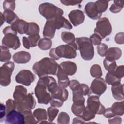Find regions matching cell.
Masks as SVG:
<instances>
[{"label":"cell","instance_id":"1","mask_svg":"<svg viewBox=\"0 0 124 124\" xmlns=\"http://www.w3.org/2000/svg\"><path fill=\"white\" fill-rule=\"evenodd\" d=\"M58 66L59 64L55 60L46 57L34 63L32 70L40 78L49 75H56Z\"/></svg>","mask_w":124,"mask_h":124},{"label":"cell","instance_id":"2","mask_svg":"<svg viewBox=\"0 0 124 124\" xmlns=\"http://www.w3.org/2000/svg\"><path fill=\"white\" fill-rule=\"evenodd\" d=\"M75 43L77 49L79 50L80 56L83 60L90 61L93 58L94 47L89 38L87 37L76 38Z\"/></svg>","mask_w":124,"mask_h":124},{"label":"cell","instance_id":"3","mask_svg":"<svg viewBox=\"0 0 124 124\" xmlns=\"http://www.w3.org/2000/svg\"><path fill=\"white\" fill-rule=\"evenodd\" d=\"M38 10L40 14L47 20L62 16L63 15L62 9L48 2L41 3L39 6Z\"/></svg>","mask_w":124,"mask_h":124},{"label":"cell","instance_id":"4","mask_svg":"<svg viewBox=\"0 0 124 124\" xmlns=\"http://www.w3.org/2000/svg\"><path fill=\"white\" fill-rule=\"evenodd\" d=\"M15 68V64L12 62L4 63L0 69V84L2 86L6 87L11 83V77Z\"/></svg>","mask_w":124,"mask_h":124},{"label":"cell","instance_id":"5","mask_svg":"<svg viewBox=\"0 0 124 124\" xmlns=\"http://www.w3.org/2000/svg\"><path fill=\"white\" fill-rule=\"evenodd\" d=\"M112 27L108 18L105 17L101 18L96 22L94 32L99 35L102 39H104L110 35Z\"/></svg>","mask_w":124,"mask_h":124},{"label":"cell","instance_id":"6","mask_svg":"<svg viewBox=\"0 0 124 124\" xmlns=\"http://www.w3.org/2000/svg\"><path fill=\"white\" fill-rule=\"evenodd\" d=\"M47 86L46 84L38 81L34 92L38 103L47 105L49 103L51 95L47 92Z\"/></svg>","mask_w":124,"mask_h":124},{"label":"cell","instance_id":"7","mask_svg":"<svg viewBox=\"0 0 124 124\" xmlns=\"http://www.w3.org/2000/svg\"><path fill=\"white\" fill-rule=\"evenodd\" d=\"M77 49L69 45H62L55 48V52L57 56L60 59H74L77 56Z\"/></svg>","mask_w":124,"mask_h":124},{"label":"cell","instance_id":"8","mask_svg":"<svg viewBox=\"0 0 124 124\" xmlns=\"http://www.w3.org/2000/svg\"><path fill=\"white\" fill-rule=\"evenodd\" d=\"M86 107L95 114H103L105 110V107L100 102L99 98L97 95H91L89 96L87 101Z\"/></svg>","mask_w":124,"mask_h":124},{"label":"cell","instance_id":"9","mask_svg":"<svg viewBox=\"0 0 124 124\" xmlns=\"http://www.w3.org/2000/svg\"><path fill=\"white\" fill-rule=\"evenodd\" d=\"M35 79V75L29 70L20 71L15 78L16 81L27 86H30Z\"/></svg>","mask_w":124,"mask_h":124},{"label":"cell","instance_id":"10","mask_svg":"<svg viewBox=\"0 0 124 124\" xmlns=\"http://www.w3.org/2000/svg\"><path fill=\"white\" fill-rule=\"evenodd\" d=\"M17 111L23 113L28 110L33 109L36 106V101L32 93H28L23 102H15Z\"/></svg>","mask_w":124,"mask_h":124},{"label":"cell","instance_id":"11","mask_svg":"<svg viewBox=\"0 0 124 124\" xmlns=\"http://www.w3.org/2000/svg\"><path fill=\"white\" fill-rule=\"evenodd\" d=\"M20 42L18 37L13 33H7L4 35L2 40V46L7 48L16 50L20 46Z\"/></svg>","mask_w":124,"mask_h":124},{"label":"cell","instance_id":"12","mask_svg":"<svg viewBox=\"0 0 124 124\" xmlns=\"http://www.w3.org/2000/svg\"><path fill=\"white\" fill-rule=\"evenodd\" d=\"M90 89L92 93L99 96L103 94L107 89L106 82L102 78H96L92 81Z\"/></svg>","mask_w":124,"mask_h":124},{"label":"cell","instance_id":"13","mask_svg":"<svg viewBox=\"0 0 124 124\" xmlns=\"http://www.w3.org/2000/svg\"><path fill=\"white\" fill-rule=\"evenodd\" d=\"M5 123L7 124H25L23 114L17 110H13L8 112L5 117Z\"/></svg>","mask_w":124,"mask_h":124},{"label":"cell","instance_id":"14","mask_svg":"<svg viewBox=\"0 0 124 124\" xmlns=\"http://www.w3.org/2000/svg\"><path fill=\"white\" fill-rule=\"evenodd\" d=\"M68 16L71 23L75 27L81 24L85 19L84 14L80 10H73L68 14Z\"/></svg>","mask_w":124,"mask_h":124},{"label":"cell","instance_id":"15","mask_svg":"<svg viewBox=\"0 0 124 124\" xmlns=\"http://www.w3.org/2000/svg\"><path fill=\"white\" fill-rule=\"evenodd\" d=\"M84 11L87 16L93 20L99 19L102 15L98 13L94 2H89L86 4L84 7Z\"/></svg>","mask_w":124,"mask_h":124},{"label":"cell","instance_id":"16","mask_svg":"<svg viewBox=\"0 0 124 124\" xmlns=\"http://www.w3.org/2000/svg\"><path fill=\"white\" fill-rule=\"evenodd\" d=\"M56 27L53 19L47 20L44 26L43 35L44 38L52 39L55 34Z\"/></svg>","mask_w":124,"mask_h":124},{"label":"cell","instance_id":"17","mask_svg":"<svg viewBox=\"0 0 124 124\" xmlns=\"http://www.w3.org/2000/svg\"><path fill=\"white\" fill-rule=\"evenodd\" d=\"M31 59V56L29 52L21 51L17 52L13 56V61L16 63L24 64L28 63Z\"/></svg>","mask_w":124,"mask_h":124},{"label":"cell","instance_id":"18","mask_svg":"<svg viewBox=\"0 0 124 124\" xmlns=\"http://www.w3.org/2000/svg\"><path fill=\"white\" fill-rule=\"evenodd\" d=\"M59 66L67 76H72L77 72V64L71 61L63 62L59 64Z\"/></svg>","mask_w":124,"mask_h":124},{"label":"cell","instance_id":"19","mask_svg":"<svg viewBox=\"0 0 124 124\" xmlns=\"http://www.w3.org/2000/svg\"><path fill=\"white\" fill-rule=\"evenodd\" d=\"M27 95V90L23 86L18 85L15 87L13 97L15 102H21L25 100Z\"/></svg>","mask_w":124,"mask_h":124},{"label":"cell","instance_id":"20","mask_svg":"<svg viewBox=\"0 0 124 124\" xmlns=\"http://www.w3.org/2000/svg\"><path fill=\"white\" fill-rule=\"evenodd\" d=\"M56 75L58 78V84L59 86L65 88L69 86V79L68 76L62 70L59 65Z\"/></svg>","mask_w":124,"mask_h":124},{"label":"cell","instance_id":"21","mask_svg":"<svg viewBox=\"0 0 124 124\" xmlns=\"http://www.w3.org/2000/svg\"><path fill=\"white\" fill-rule=\"evenodd\" d=\"M111 92L114 98L117 100H123L124 99L123 85L118 82L112 85Z\"/></svg>","mask_w":124,"mask_h":124},{"label":"cell","instance_id":"22","mask_svg":"<svg viewBox=\"0 0 124 124\" xmlns=\"http://www.w3.org/2000/svg\"><path fill=\"white\" fill-rule=\"evenodd\" d=\"M28 24L29 22H27L21 19H18L12 24L11 26L18 33L22 34H26L27 31Z\"/></svg>","mask_w":124,"mask_h":124},{"label":"cell","instance_id":"23","mask_svg":"<svg viewBox=\"0 0 124 124\" xmlns=\"http://www.w3.org/2000/svg\"><path fill=\"white\" fill-rule=\"evenodd\" d=\"M53 20L56 27V29L59 30L62 28L67 30H71L73 28L71 24L64 17L62 16L52 19Z\"/></svg>","mask_w":124,"mask_h":124},{"label":"cell","instance_id":"24","mask_svg":"<svg viewBox=\"0 0 124 124\" xmlns=\"http://www.w3.org/2000/svg\"><path fill=\"white\" fill-rule=\"evenodd\" d=\"M51 96L59 98L64 102L68 98V92L65 88L61 87L58 85L56 89L51 94Z\"/></svg>","mask_w":124,"mask_h":124},{"label":"cell","instance_id":"25","mask_svg":"<svg viewBox=\"0 0 124 124\" xmlns=\"http://www.w3.org/2000/svg\"><path fill=\"white\" fill-rule=\"evenodd\" d=\"M33 115L38 123H46L48 118L47 112L44 108H38L34 110Z\"/></svg>","mask_w":124,"mask_h":124},{"label":"cell","instance_id":"26","mask_svg":"<svg viewBox=\"0 0 124 124\" xmlns=\"http://www.w3.org/2000/svg\"><path fill=\"white\" fill-rule=\"evenodd\" d=\"M61 38L64 42L73 46L77 50V46L75 43L76 38L73 33L67 31L62 32L61 33Z\"/></svg>","mask_w":124,"mask_h":124},{"label":"cell","instance_id":"27","mask_svg":"<svg viewBox=\"0 0 124 124\" xmlns=\"http://www.w3.org/2000/svg\"><path fill=\"white\" fill-rule=\"evenodd\" d=\"M122 50L120 48L116 47H110L108 49L105 57L112 58L114 60H117L120 58L122 56Z\"/></svg>","mask_w":124,"mask_h":124},{"label":"cell","instance_id":"28","mask_svg":"<svg viewBox=\"0 0 124 124\" xmlns=\"http://www.w3.org/2000/svg\"><path fill=\"white\" fill-rule=\"evenodd\" d=\"M103 64L106 70L109 73H114L117 66L115 60L108 57H106L104 60Z\"/></svg>","mask_w":124,"mask_h":124},{"label":"cell","instance_id":"29","mask_svg":"<svg viewBox=\"0 0 124 124\" xmlns=\"http://www.w3.org/2000/svg\"><path fill=\"white\" fill-rule=\"evenodd\" d=\"M110 108L115 116H122L124 113V101L114 103Z\"/></svg>","mask_w":124,"mask_h":124},{"label":"cell","instance_id":"30","mask_svg":"<svg viewBox=\"0 0 124 124\" xmlns=\"http://www.w3.org/2000/svg\"><path fill=\"white\" fill-rule=\"evenodd\" d=\"M5 21L9 24H13L16 20L18 19L16 14L13 11L10 10H5L3 13Z\"/></svg>","mask_w":124,"mask_h":124},{"label":"cell","instance_id":"31","mask_svg":"<svg viewBox=\"0 0 124 124\" xmlns=\"http://www.w3.org/2000/svg\"><path fill=\"white\" fill-rule=\"evenodd\" d=\"M85 98L83 95L78 89L77 90L73 91V103L76 104L83 105L85 103Z\"/></svg>","mask_w":124,"mask_h":124},{"label":"cell","instance_id":"32","mask_svg":"<svg viewBox=\"0 0 124 124\" xmlns=\"http://www.w3.org/2000/svg\"><path fill=\"white\" fill-rule=\"evenodd\" d=\"M11 58V54L8 48L3 46H0V61L1 62H9Z\"/></svg>","mask_w":124,"mask_h":124},{"label":"cell","instance_id":"33","mask_svg":"<svg viewBox=\"0 0 124 124\" xmlns=\"http://www.w3.org/2000/svg\"><path fill=\"white\" fill-rule=\"evenodd\" d=\"M40 32L39 26L35 22H29L28 27L26 34L29 36L39 34Z\"/></svg>","mask_w":124,"mask_h":124},{"label":"cell","instance_id":"34","mask_svg":"<svg viewBox=\"0 0 124 124\" xmlns=\"http://www.w3.org/2000/svg\"><path fill=\"white\" fill-rule=\"evenodd\" d=\"M38 46L40 49L43 50H48L52 46V41L47 38H41L38 42Z\"/></svg>","mask_w":124,"mask_h":124},{"label":"cell","instance_id":"35","mask_svg":"<svg viewBox=\"0 0 124 124\" xmlns=\"http://www.w3.org/2000/svg\"><path fill=\"white\" fill-rule=\"evenodd\" d=\"M86 107L85 105L76 104L73 103L71 107V110L74 114L78 117H81Z\"/></svg>","mask_w":124,"mask_h":124},{"label":"cell","instance_id":"36","mask_svg":"<svg viewBox=\"0 0 124 124\" xmlns=\"http://www.w3.org/2000/svg\"><path fill=\"white\" fill-rule=\"evenodd\" d=\"M24 116L25 124H35L38 123V121L34 117L33 114L32 113L31 110H28L23 113Z\"/></svg>","mask_w":124,"mask_h":124},{"label":"cell","instance_id":"37","mask_svg":"<svg viewBox=\"0 0 124 124\" xmlns=\"http://www.w3.org/2000/svg\"><path fill=\"white\" fill-rule=\"evenodd\" d=\"M124 5V0H114L112 4L109 8V11L113 13H118L120 12Z\"/></svg>","mask_w":124,"mask_h":124},{"label":"cell","instance_id":"38","mask_svg":"<svg viewBox=\"0 0 124 124\" xmlns=\"http://www.w3.org/2000/svg\"><path fill=\"white\" fill-rule=\"evenodd\" d=\"M121 78L117 77L114 73L108 72L105 78V81L109 85H113L114 84L121 82Z\"/></svg>","mask_w":124,"mask_h":124},{"label":"cell","instance_id":"39","mask_svg":"<svg viewBox=\"0 0 124 124\" xmlns=\"http://www.w3.org/2000/svg\"><path fill=\"white\" fill-rule=\"evenodd\" d=\"M94 4L98 13L102 14L107 10L108 1L107 0H97L94 2Z\"/></svg>","mask_w":124,"mask_h":124},{"label":"cell","instance_id":"40","mask_svg":"<svg viewBox=\"0 0 124 124\" xmlns=\"http://www.w3.org/2000/svg\"><path fill=\"white\" fill-rule=\"evenodd\" d=\"M90 72L91 76L93 78L101 77L103 75L102 71L100 66L97 64H93L91 66Z\"/></svg>","mask_w":124,"mask_h":124},{"label":"cell","instance_id":"41","mask_svg":"<svg viewBox=\"0 0 124 124\" xmlns=\"http://www.w3.org/2000/svg\"><path fill=\"white\" fill-rule=\"evenodd\" d=\"M59 112V109L56 107L51 106L47 108L48 120L49 122L51 123L54 120Z\"/></svg>","mask_w":124,"mask_h":124},{"label":"cell","instance_id":"42","mask_svg":"<svg viewBox=\"0 0 124 124\" xmlns=\"http://www.w3.org/2000/svg\"><path fill=\"white\" fill-rule=\"evenodd\" d=\"M69 120L70 117L67 113L65 112H61L59 114L57 118V123L58 124H69Z\"/></svg>","mask_w":124,"mask_h":124},{"label":"cell","instance_id":"43","mask_svg":"<svg viewBox=\"0 0 124 124\" xmlns=\"http://www.w3.org/2000/svg\"><path fill=\"white\" fill-rule=\"evenodd\" d=\"M95 115L96 114L92 112L86 107L85 109L80 117L82 118L85 121H90L94 118Z\"/></svg>","mask_w":124,"mask_h":124},{"label":"cell","instance_id":"44","mask_svg":"<svg viewBox=\"0 0 124 124\" xmlns=\"http://www.w3.org/2000/svg\"><path fill=\"white\" fill-rule=\"evenodd\" d=\"M28 39L30 47H33L36 46L38 45V42L40 39V36L39 34L32 35L29 36Z\"/></svg>","mask_w":124,"mask_h":124},{"label":"cell","instance_id":"45","mask_svg":"<svg viewBox=\"0 0 124 124\" xmlns=\"http://www.w3.org/2000/svg\"><path fill=\"white\" fill-rule=\"evenodd\" d=\"M16 7V2L14 0H4L3 2V8L5 10L13 11Z\"/></svg>","mask_w":124,"mask_h":124},{"label":"cell","instance_id":"46","mask_svg":"<svg viewBox=\"0 0 124 124\" xmlns=\"http://www.w3.org/2000/svg\"><path fill=\"white\" fill-rule=\"evenodd\" d=\"M108 49V46L104 43H101L97 46V52L101 57H105Z\"/></svg>","mask_w":124,"mask_h":124},{"label":"cell","instance_id":"47","mask_svg":"<svg viewBox=\"0 0 124 124\" xmlns=\"http://www.w3.org/2000/svg\"><path fill=\"white\" fill-rule=\"evenodd\" d=\"M6 113L11 110H15L16 108V106L15 100L12 99H9L6 101Z\"/></svg>","mask_w":124,"mask_h":124},{"label":"cell","instance_id":"48","mask_svg":"<svg viewBox=\"0 0 124 124\" xmlns=\"http://www.w3.org/2000/svg\"><path fill=\"white\" fill-rule=\"evenodd\" d=\"M90 40L93 45L98 46L101 43L102 39L101 37L96 33L93 34L90 37Z\"/></svg>","mask_w":124,"mask_h":124},{"label":"cell","instance_id":"49","mask_svg":"<svg viewBox=\"0 0 124 124\" xmlns=\"http://www.w3.org/2000/svg\"><path fill=\"white\" fill-rule=\"evenodd\" d=\"M63 101L59 98L53 97L51 96V99L50 100V104L51 106L55 107L60 108L61 107L63 104Z\"/></svg>","mask_w":124,"mask_h":124},{"label":"cell","instance_id":"50","mask_svg":"<svg viewBox=\"0 0 124 124\" xmlns=\"http://www.w3.org/2000/svg\"><path fill=\"white\" fill-rule=\"evenodd\" d=\"M115 75L118 78H122L124 76V67L123 65L117 66L114 72Z\"/></svg>","mask_w":124,"mask_h":124},{"label":"cell","instance_id":"51","mask_svg":"<svg viewBox=\"0 0 124 124\" xmlns=\"http://www.w3.org/2000/svg\"><path fill=\"white\" fill-rule=\"evenodd\" d=\"M79 89L82 93L83 96L88 95L91 93L90 88L88 87V86L86 84H84V83L80 84Z\"/></svg>","mask_w":124,"mask_h":124},{"label":"cell","instance_id":"52","mask_svg":"<svg viewBox=\"0 0 124 124\" xmlns=\"http://www.w3.org/2000/svg\"><path fill=\"white\" fill-rule=\"evenodd\" d=\"M115 42L120 45L123 44L124 43V32H119L117 33L114 37Z\"/></svg>","mask_w":124,"mask_h":124},{"label":"cell","instance_id":"53","mask_svg":"<svg viewBox=\"0 0 124 124\" xmlns=\"http://www.w3.org/2000/svg\"><path fill=\"white\" fill-rule=\"evenodd\" d=\"M80 85V84L77 80L74 79V80H72L70 81L68 86L71 89V90H72L73 91H74L79 89Z\"/></svg>","mask_w":124,"mask_h":124},{"label":"cell","instance_id":"54","mask_svg":"<svg viewBox=\"0 0 124 124\" xmlns=\"http://www.w3.org/2000/svg\"><path fill=\"white\" fill-rule=\"evenodd\" d=\"M82 0H60V2L63 4L67 6L69 5H76L78 4H80L82 2Z\"/></svg>","mask_w":124,"mask_h":124},{"label":"cell","instance_id":"55","mask_svg":"<svg viewBox=\"0 0 124 124\" xmlns=\"http://www.w3.org/2000/svg\"><path fill=\"white\" fill-rule=\"evenodd\" d=\"M3 33L5 35L7 33H13L15 35H17V32L12 27V26H7L2 31Z\"/></svg>","mask_w":124,"mask_h":124},{"label":"cell","instance_id":"56","mask_svg":"<svg viewBox=\"0 0 124 124\" xmlns=\"http://www.w3.org/2000/svg\"><path fill=\"white\" fill-rule=\"evenodd\" d=\"M103 115L105 116V117H106L107 118H112V117L115 116L114 114L110 108H106L105 110L103 113Z\"/></svg>","mask_w":124,"mask_h":124},{"label":"cell","instance_id":"57","mask_svg":"<svg viewBox=\"0 0 124 124\" xmlns=\"http://www.w3.org/2000/svg\"><path fill=\"white\" fill-rule=\"evenodd\" d=\"M108 123L110 124H120L122 123V118L119 116H115L113 117V118L108 119Z\"/></svg>","mask_w":124,"mask_h":124},{"label":"cell","instance_id":"58","mask_svg":"<svg viewBox=\"0 0 124 124\" xmlns=\"http://www.w3.org/2000/svg\"><path fill=\"white\" fill-rule=\"evenodd\" d=\"M0 121L2 122V120L3 119H4V117L5 116V114H6V106L1 103L0 104Z\"/></svg>","mask_w":124,"mask_h":124},{"label":"cell","instance_id":"59","mask_svg":"<svg viewBox=\"0 0 124 124\" xmlns=\"http://www.w3.org/2000/svg\"><path fill=\"white\" fill-rule=\"evenodd\" d=\"M49 56L53 59L55 60H58L59 59H60L56 55L55 52V48H51L49 52Z\"/></svg>","mask_w":124,"mask_h":124},{"label":"cell","instance_id":"60","mask_svg":"<svg viewBox=\"0 0 124 124\" xmlns=\"http://www.w3.org/2000/svg\"><path fill=\"white\" fill-rule=\"evenodd\" d=\"M22 42H23V45L25 48H26L27 49H29L31 47L30 44H29L28 37H25V36L23 37H22Z\"/></svg>","mask_w":124,"mask_h":124},{"label":"cell","instance_id":"61","mask_svg":"<svg viewBox=\"0 0 124 124\" xmlns=\"http://www.w3.org/2000/svg\"><path fill=\"white\" fill-rule=\"evenodd\" d=\"M85 121L81 117H78L73 119L72 124H85Z\"/></svg>","mask_w":124,"mask_h":124},{"label":"cell","instance_id":"62","mask_svg":"<svg viewBox=\"0 0 124 124\" xmlns=\"http://www.w3.org/2000/svg\"><path fill=\"white\" fill-rule=\"evenodd\" d=\"M4 21H5L4 16L3 14L1 12H0V23H1L0 26H2V25L3 24Z\"/></svg>","mask_w":124,"mask_h":124}]
</instances>
